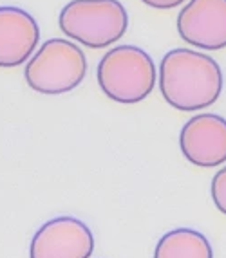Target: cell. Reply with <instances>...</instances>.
<instances>
[{
  "mask_svg": "<svg viewBox=\"0 0 226 258\" xmlns=\"http://www.w3.org/2000/svg\"><path fill=\"white\" fill-rule=\"evenodd\" d=\"M159 91L181 112L204 110L219 99L222 71L212 56L192 49H172L159 63Z\"/></svg>",
  "mask_w": 226,
  "mask_h": 258,
  "instance_id": "obj_1",
  "label": "cell"
},
{
  "mask_svg": "<svg viewBox=\"0 0 226 258\" xmlns=\"http://www.w3.org/2000/svg\"><path fill=\"white\" fill-rule=\"evenodd\" d=\"M96 78L107 98L123 105H134L154 91L156 65L141 47L118 45L103 54L96 69Z\"/></svg>",
  "mask_w": 226,
  "mask_h": 258,
  "instance_id": "obj_2",
  "label": "cell"
},
{
  "mask_svg": "<svg viewBox=\"0 0 226 258\" xmlns=\"http://www.w3.org/2000/svg\"><path fill=\"white\" fill-rule=\"evenodd\" d=\"M64 35L89 49H105L129 29V15L120 0H71L58 18Z\"/></svg>",
  "mask_w": 226,
  "mask_h": 258,
  "instance_id": "obj_3",
  "label": "cell"
},
{
  "mask_svg": "<svg viewBox=\"0 0 226 258\" xmlns=\"http://www.w3.org/2000/svg\"><path fill=\"white\" fill-rule=\"evenodd\" d=\"M87 74V58L80 45L66 38H51L26 63L27 85L45 96L71 92Z\"/></svg>",
  "mask_w": 226,
  "mask_h": 258,
  "instance_id": "obj_4",
  "label": "cell"
},
{
  "mask_svg": "<svg viewBox=\"0 0 226 258\" xmlns=\"http://www.w3.org/2000/svg\"><path fill=\"white\" fill-rule=\"evenodd\" d=\"M94 237L83 220L56 217L47 220L31 240L29 258H91Z\"/></svg>",
  "mask_w": 226,
  "mask_h": 258,
  "instance_id": "obj_5",
  "label": "cell"
},
{
  "mask_svg": "<svg viewBox=\"0 0 226 258\" xmlns=\"http://www.w3.org/2000/svg\"><path fill=\"white\" fill-rule=\"evenodd\" d=\"M185 159L199 168H217L226 163V119L204 112L188 119L179 134Z\"/></svg>",
  "mask_w": 226,
  "mask_h": 258,
  "instance_id": "obj_6",
  "label": "cell"
},
{
  "mask_svg": "<svg viewBox=\"0 0 226 258\" xmlns=\"http://www.w3.org/2000/svg\"><path fill=\"white\" fill-rule=\"evenodd\" d=\"M179 36L204 51L226 47V0H190L178 15Z\"/></svg>",
  "mask_w": 226,
  "mask_h": 258,
  "instance_id": "obj_7",
  "label": "cell"
},
{
  "mask_svg": "<svg viewBox=\"0 0 226 258\" xmlns=\"http://www.w3.org/2000/svg\"><path fill=\"white\" fill-rule=\"evenodd\" d=\"M40 42V27L26 9L0 8V67L11 69L26 63Z\"/></svg>",
  "mask_w": 226,
  "mask_h": 258,
  "instance_id": "obj_8",
  "label": "cell"
},
{
  "mask_svg": "<svg viewBox=\"0 0 226 258\" xmlns=\"http://www.w3.org/2000/svg\"><path fill=\"white\" fill-rule=\"evenodd\" d=\"M154 258H213V249L203 233L178 228L157 240Z\"/></svg>",
  "mask_w": 226,
  "mask_h": 258,
  "instance_id": "obj_9",
  "label": "cell"
},
{
  "mask_svg": "<svg viewBox=\"0 0 226 258\" xmlns=\"http://www.w3.org/2000/svg\"><path fill=\"white\" fill-rule=\"evenodd\" d=\"M212 201L222 215H226V166L221 168L212 179Z\"/></svg>",
  "mask_w": 226,
  "mask_h": 258,
  "instance_id": "obj_10",
  "label": "cell"
},
{
  "mask_svg": "<svg viewBox=\"0 0 226 258\" xmlns=\"http://www.w3.org/2000/svg\"><path fill=\"white\" fill-rule=\"evenodd\" d=\"M141 2L154 9H174L179 8L185 0H141Z\"/></svg>",
  "mask_w": 226,
  "mask_h": 258,
  "instance_id": "obj_11",
  "label": "cell"
}]
</instances>
